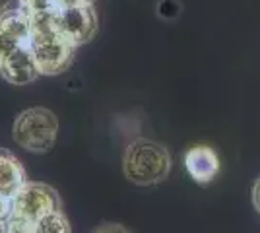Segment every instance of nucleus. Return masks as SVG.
I'll use <instances>...</instances> for the list:
<instances>
[{
  "label": "nucleus",
  "mask_w": 260,
  "mask_h": 233,
  "mask_svg": "<svg viewBox=\"0 0 260 233\" xmlns=\"http://www.w3.org/2000/svg\"><path fill=\"white\" fill-rule=\"evenodd\" d=\"M29 29V49L35 66L41 76H56L66 72L74 62L76 47L70 45L51 23V12L31 14Z\"/></svg>",
  "instance_id": "nucleus-1"
},
{
  "label": "nucleus",
  "mask_w": 260,
  "mask_h": 233,
  "mask_svg": "<svg viewBox=\"0 0 260 233\" xmlns=\"http://www.w3.org/2000/svg\"><path fill=\"white\" fill-rule=\"evenodd\" d=\"M171 171V155L163 144L138 138L130 142L122 155V173L130 183L138 187L157 185L167 179Z\"/></svg>",
  "instance_id": "nucleus-2"
},
{
  "label": "nucleus",
  "mask_w": 260,
  "mask_h": 233,
  "mask_svg": "<svg viewBox=\"0 0 260 233\" xmlns=\"http://www.w3.org/2000/svg\"><path fill=\"white\" fill-rule=\"evenodd\" d=\"M58 134V119L47 107H29L22 111L12 126L14 142L31 152V154H47L54 148Z\"/></svg>",
  "instance_id": "nucleus-3"
},
{
  "label": "nucleus",
  "mask_w": 260,
  "mask_h": 233,
  "mask_svg": "<svg viewBox=\"0 0 260 233\" xmlns=\"http://www.w3.org/2000/svg\"><path fill=\"white\" fill-rule=\"evenodd\" d=\"M51 23H53L54 29L76 49L93 39L99 25L93 2L54 8L51 12Z\"/></svg>",
  "instance_id": "nucleus-4"
},
{
  "label": "nucleus",
  "mask_w": 260,
  "mask_h": 233,
  "mask_svg": "<svg viewBox=\"0 0 260 233\" xmlns=\"http://www.w3.org/2000/svg\"><path fill=\"white\" fill-rule=\"evenodd\" d=\"M14 198V220H22L27 223H35L47 214L62 210V202L58 192L45 183H33L27 181L22 185L18 192L12 196Z\"/></svg>",
  "instance_id": "nucleus-5"
},
{
  "label": "nucleus",
  "mask_w": 260,
  "mask_h": 233,
  "mask_svg": "<svg viewBox=\"0 0 260 233\" xmlns=\"http://www.w3.org/2000/svg\"><path fill=\"white\" fill-rule=\"evenodd\" d=\"M31 20L22 8H10L0 14V58L29 41Z\"/></svg>",
  "instance_id": "nucleus-6"
},
{
  "label": "nucleus",
  "mask_w": 260,
  "mask_h": 233,
  "mask_svg": "<svg viewBox=\"0 0 260 233\" xmlns=\"http://www.w3.org/2000/svg\"><path fill=\"white\" fill-rule=\"evenodd\" d=\"M0 76L12 86H23L33 82L39 74L35 66L29 45H23L20 49L12 51L4 58H0Z\"/></svg>",
  "instance_id": "nucleus-7"
},
{
  "label": "nucleus",
  "mask_w": 260,
  "mask_h": 233,
  "mask_svg": "<svg viewBox=\"0 0 260 233\" xmlns=\"http://www.w3.org/2000/svg\"><path fill=\"white\" fill-rule=\"evenodd\" d=\"M184 167L198 185H208L219 173V157L214 148L206 144H196L186 150Z\"/></svg>",
  "instance_id": "nucleus-8"
},
{
  "label": "nucleus",
  "mask_w": 260,
  "mask_h": 233,
  "mask_svg": "<svg viewBox=\"0 0 260 233\" xmlns=\"http://www.w3.org/2000/svg\"><path fill=\"white\" fill-rule=\"evenodd\" d=\"M25 183H27V175L20 159L6 150H0V194L14 196Z\"/></svg>",
  "instance_id": "nucleus-9"
},
{
  "label": "nucleus",
  "mask_w": 260,
  "mask_h": 233,
  "mask_svg": "<svg viewBox=\"0 0 260 233\" xmlns=\"http://www.w3.org/2000/svg\"><path fill=\"white\" fill-rule=\"evenodd\" d=\"M31 233H72V227L62 212H53L33 223Z\"/></svg>",
  "instance_id": "nucleus-10"
},
{
  "label": "nucleus",
  "mask_w": 260,
  "mask_h": 233,
  "mask_svg": "<svg viewBox=\"0 0 260 233\" xmlns=\"http://www.w3.org/2000/svg\"><path fill=\"white\" fill-rule=\"evenodd\" d=\"M18 2H20V8L27 12L29 16L54 10V0H18Z\"/></svg>",
  "instance_id": "nucleus-11"
},
{
  "label": "nucleus",
  "mask_w": 260,
  "mask_h": 233,
  "mask_svg": "<svg viewBox=\"0 0 260 233\" xmlns=\"http://www.w3.org/2000/svg\"><path fill=\"white\" fill-rule=\"evenodd\" d=\"M14 212V198L8 194H0V220H10Z\"/></svg>",
  "instance_id": "nucleus-12"
},
{
  "label": "nucleus",
  "mask_w": 260,
  "mask_h": 233,
  "mask_svg": "<svg viewBox=\"0 0 260 233\" xmlns=\"http://www.w3.org/2000/svg\"><path fill=\"white\" fill-rule=\"evenodd\" d=\"M93 233H130L124 225L120 223H101L99 227L93 229Z\"/></svg>",
  "instance_id": "nucleus-13"
},
{
  "label": "nucleus",
  "mask_w": 260,
  "mask_h": 233,
  "mask_svg": "<svg viewBox=\"0 0 260 233\" xmlns=\"http://www.w3.org/2000/svg\"><path fill=\"white\" fill-rule=\"evenodd\" d=\"M252 206H254V210L260 214V177L256 179V183H254V187H252Z\"/></svg>",
  "instance_id": "nucleus-14"
},
{
  "label": "nucleus",
  "mask_w": 260,
  "mask_h": 233,
  "mask_svg": "<svg viewBox=\"0 0 260 233\" xmlns=\"http://www.w3.org/2000/svg\"><path fill=\"white\" fill-rule=\"evenodd\" d=\"M93 0H54V8H64V6H76V4H87Z\"/></svg>",
  "instance_id": "nucleus-15"
},
{
  "label": "nucleus",
  "mask_w": 260,
  "mask_h": 233,
  "mask_svg": "<svg viewBox=\"0 0 260 233\" xmlns=\"http://www.w3.org/2000/svg\"><path fill=\"white\" fill-rule=\"evenodd\" d=\"M0 233H10V220H0Z\"/></svg>",
  "instance_id": "nucleus-16"
},
{
  "label": "nucleus",
  "mask_w": 260,
  "mask_h": 233,
  "mask_svg": "<svg viewBox=\"0 0 260 233\" xmlns=\"http://www.w3.org/2000/svg\"><path fill=\"white\" fill-rule=\"evenodd\" d=\"M12 2H14V0H0V14H2V12H6V10H10Z\"/></svg>",
  "instance_id": "nucleus-17"
}]
</instances>
